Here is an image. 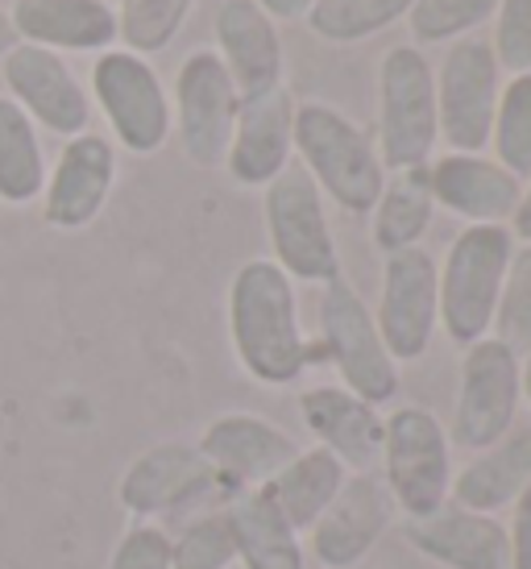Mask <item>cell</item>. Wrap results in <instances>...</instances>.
I'll return each instance as SVG.
<instances>
[{"label": "cell", "mask_w": 531, "mask_h": 569, "mask_svg": "<svg viewBox=\"0 0 531 569\" xmlns=\"http://www.w3.org/2000/svg\"><path fill=\"white\" fill-rule=\"evenodd\" d=\"M229 337L237 362L262 387H291L303 379L312 349L299 325L295 279L270 262L250 258L229 283Z\"/></svg>", "instance_id": "obj_1"}, {"label": "cell", "mask_w": 531, "mask_h": 569, "mask_svg": "<svg viewBox=\"0 0 531 569\" xmlns=\"http://www.w3.org/2000/svg\"><path fill=\"white\" fill-rule=\"evenodd\" d=\"M295 150L303 171L312 174L320 196L344 212H370L387 183V167L378 159L374 138L349 121L341 109L308 100L295 109Z\"/></svg>", "instance_id": "obj_2"}, {"label": "cell", "mask_w": 531, "mask_h": 569, "mask_svg": "<svg viewBox=\"0 0 531 569\" xmlns=\"http://www.w3.org/2000/svg\"><path fill=\"white\" fill-rule=\"evenodd\" d=\"M511 253H515V238L507 224H465L437 267L440 329L461 349L490 337L494 329V308H499Z\"/></svg>", "instance_id": "obj_3"}, {"label": "cell", "mask_w": 531, "mask_h": 569, "mask_svg": "<svg viewBox=\"0 0 531 569\" xmlns=\"http://www.w3.org/2000/svg\"><path fill=\"white\" fill-rule=\"evenodd\" d=\"M440 142L437 76L420 47H391L378 63V159L387 171L428 167Z\"/></svg>", "instance_id": "obj_4"}, {"label": "cell", "mask_w": 531, "mask_h": 569, "mask_svg": "<svg viewBox=\"0 0 531 569\" xmlns=\"http://www.w3.org/2000/svg\"><path fill=\"white\" fill-rule=\"evenodd\" d=\"M382 487L403 520H423L453 495V441L428 408H394L382 432Z\"/></svg>", "instance_id": "obj_5"}, {"label": "cell", "mask_w": 531, "mask_h": 569, "mask_svg": "<svg viewBox=\"0 0 531 569\" xmlns=\"http://www.w3.org/2000/svg\"><path fill=\"white\" fill-rule=\"evenodd\" d=\"M320 287H324L320 291V337H324L329 358L337 362L341 387L374 408L391 403L399 396V362L378 332L374 312L365 308L358 287L344 274H332Z\"/></svg>", "instance_id": "obj_6"}, {"label": "cell", "mask_w": 531, "mask_h": 569, "mask_svg": "<svg viewBox=\"0 0 531 569\" xmlns=\"http://www.w3.org/2000/svg\"><path fill=\"white\" fill-rule=\"evenodd\" d=\"M266 233L274 250L270 262H279L299 283H329L332 274H341L324 196L303 167H287L266 183Z\"/></svg>", "instance_id": "obj_7"}, {"label": "cell", "mask_w": 531, "mask_h": 569, "mask_svg": "<svg viewBox=\"0 0 531 569\" xmlns=\"http://www.w3.org/2000/svg\"><path fill=\"white\" fill-rule=\"evenodd\" d=\"M92 96L129 154H158L174 129L171 96L133 50H104L92 67Z\"/></svg>", "instance_id": "obj_8"}, {"label": "cell", "mask_w": 531, "mask_h": 569, "mask_svg": "<svg viewBox=\"0 0 531 569\" xmlns=\"http://www.w3.org/2000/svg\"><path fill=\"white\" fill-rule=\"evenodd\" d=\"M519 362H523V358H519L515 349L502 346L499 337H482V341L465 346L449 441H457L461 449L482 453V449L499 445L502 437L511 432L519 399H523Z\"/></svg>", "instance_id": "obj_9"}, {"label": "cell", "mask_w": 531, "mask_h": 569, "mask_svg": "<svg viewBox=\"0 0 531 569\" xmlns=\"http://www.w3.org/2000/svg\"><path fill=\"white\" fill-rule=\"evenodd\" d=\"M499 59L482 38H461L449 47L437 71L440 142L453 154H482L499 112Z\"/></svg>", "instance_id": "obj_10"}, {"label": "cell", "mask_w": 531, "mask_h": 569, "mask_svg": "<svg viewBox=\"0 0 531 569\" xmlns=\"http://www.w3.org/2000/svg\"><path fill=\"white\" fill-rule=\"evenodd\" d=\"M237 112H241V92H237L233 76L224 71L217 50L188 54L179 76H174L171 104L179 146H183L188 162H196L203 171L224 167L237 129Z\"/></svg>", "instance_id": "obj_11"}, {"label": "cell", "mask_w": 531, "mask_h": 569, "mask_svg": "<svg viewBox=\"0 0 531 569\" xmlns=\"http://www.w3.org/2000/svg\"><path fill=\"white\" fill-rule=\"evenodd\" d=\"M374 320L399 366L415 362V358L428 353L432 332L440 329V287L432 253L420 250V246L387 253Z\"/></svg>", "instance_id": "obj_12"}, {"label": "cell", "mask_w": 531, "mask_h": 569, "mask_svg": "<svg viewBox=\"0 0 531 569\" xmlns=\"http://www.w3.org/2000/svg\"><path fill=\"white\" fill-rule=\"evenodd\" d=\"M4 88L17 109L30 117L33 126L50 129L59 138H76L92 121V100L79 76L67 67L63 54L47 47L17 42L4 54Z\"/></svg>", "instance_id": "obj_13"}, {"label": "cell", "mask_w": 531, "mask_h": 569, "mask_svg": "<svg viewBox=\"0 0 531 569\" xmlns=\"http://www.w3.org/2000/svg\"><path fill=\"white\" fill-rule=\"evenodd\" d=\"M112 183H117V146L104 133L83 129L76 138H67L54 171L47 174L42 217L50 229H63V233L88 229L109 204Z\"/></svg>", "instance_id": "obj_14"}, {"label": "cell", "mask_w": 531, "mask_h": 569, "mask_svg": "<svg viewBox=\"0 0 531 569\" xmlns=\"http://www.w3.org/2000/svg\"><path fill=\"white\" fill-rule=\"evenodd\" d=\"M220 478L217 470L203 461V453L196 445L167 441L146 449L141 458L129 461V470L121 475V507L133 520H154V516H171L179 507H191L217 495Z\"/></svg>", "instance_id": "obj_15"}, {"label": "cell", "mask_w": 531, "mask_h": 569, "mask_svg": "<svg viewBox=\"0 0 531 569\" xmlns=\"http://www.w3.org/2000/svg\"><path fill=\"white\" fill-rule=\"evenodd\" d=\"M394 523V499L378 475H349L324 516L308 528V545L320 569L358 566Z\"/></svg>", "instance_id": "obj_16"}, {"label": "cell", "mask_w": 531, "mask_h": 569, "mask_svg": "<svg viewBox=\"0 0 531 569\" xmlns=\"http://www.w3.org/2000/svg\"><path fill=\"white\" fill-rule=\"evenodd\" d=\"M196 449L217 470L220 487H233V495L250 487H266L299 453L291 432H282L279 425H270L262 416H250V411L217 416L212 425L203 428Z\"/></svg>", "instance_id": "obj_17"}, {"label": "cell", "mask_w": 531, "mask_h": 569, "mask_svg": "<svg viewBox=\"0 0 531 569\" xmlns=\"http://www.w3.org/2000/svg\"><path fill=\"white\" fill-rule=\"evenodd\" d=\"M407 540L415 553L444 569H511L507 523L453 499L423 520H407Z\"/></svg>", "instance_id": "obj_18"}, {"label": "cell", "mask_w": 531, "mask_h": 569, "mask_svg": "<svg viewBox=\"0 0 531 569\" xmlns=\"http://www.w3.org/2000/svg\"><path fill=\"white\" fill-rule=\"evenodd\" d=\"M295 154V100L287 88L241 100L233 142H229V174L246 188H266L291 167Z\"/></svg>", "instance_id": "obj_19"}, {"label": "cell", "mask_w": 531, "mask_h": 569, "mask_svg": "<svg viewBox=\"0 0 531 569\" xmlns=\"http://www.w3.org/2000/svg\"><path fill=\"white\" fill-rule=\"evenodd\" d=\"M303 425L312 428L320 449H329L349 475H374L378 458H382V432H387V416L358 399L344 387H308L299 396Z\"/></svg>", "instance_id": "obj_20"}, {"label": "cell", "mask_w": 531, "mask_h": 569, "mask_svg": "<svg viewBox=\"0 0 531 569\" xmlns=\"http://www.w3.org/2000/svg\"><path fill=\"white\" fill-rule=\"evenodd\" d=\"M432 204L469 224H502L515 217L523 183L485 154H440L428 162Z\"/></svg>", "instance_id": "obj_21"}, {"label": "cell", "mask_w": 531, "mask_h": 569, "mask_svg": "<svg viewBox=\"0 0 531 569\" xmlns=\"http://www.w3.org/2000/svg\"><path fill=\"white\" fill-rule=\"evenodd\" d=\"M217 54L233 76L241 100L282 88V38L258 0H220Z\"/></svg>", "instance_id": "obj_22"}, {"label": "cell", "mask_w": 531, "mask_h": 569, "mask_svg": "<svg viewBox=\"0 0 531 569\" xmlns=\"http://www.w3.org/2000/svg\"><path fill=\"white\" fill-rule=\"evenodd\" d=\"M9 21L21 42L47 50H112L117 9L109 0H13Z\"/></svg>", "instance_id": "obj_23"}, {"label": "cell", "mask_w": 531, "mask_h": 569, "mask_svg": "<svg viewBox=\"0 0 531 569\" xmlns=\"http://www.w3.org/2000/svg\"><path fill=\"white\" fill-rule=\"evenodd\" d=\"M531 487V428L507 432L499 445H490L482 453H473L461 470H453V503L469 511L499 516L502 507H511Z\"/></svg>", "instance_id": "obj_24"}, {"label": "cell", "mask_w": 531, "mask_h": 569, "mask_svg": "<svg viewBox=\"0 0 531 569\" xmlns=\"http://www.w3.org/2000/svg\"><path fill=\"white\" fill-rule=\"evenodd\" d=\"M224 511L233 523L237 561L246 569H308L303 532L291 528V520L266 495V487L237 490Z\"/></svg>", "instance_id": "obj_25"}, {"label": "cell", "mask_w": 531, "mask_h": 569, "mask_svg": "<svg viewBox=\"0 0 531 569\" xmlns=\"http://www.w3.org/2000/svg\"><path fill=\"white\" fill-rule=\"evenodd\" d=\"M344 478H349V470H344L341 461L332 458L329 449L312 445V449H299L295 458L266 482V495H270L274 507L291 520V528L308 537V528L324 516V507L337 499V490L344 487Z\"/></svg>", "instance_id": "obj_26"}, {"label": "cell", "mask_w": 531, "mask_h": 569, "mask_svg": "<svg viewBox=\"0 0 531 569\" xmlns=\"http://www.w3.org/2000/svg\"><path fill=\"white\" fill-rule=\"evenodd\" d=\"M432 188H428V167H407L387 174V183L374 200V246L382 253L415 250L432 224Z\"/></svg>", "instance_id": "obj_27"}, {"label": "cell", "mask_w": 531, "mask_h": 569, "mask_svg": "<svg viewBox=\"0 0 531 569\" xmlns=\"http://www.w3.org/2000/svg\"><path fill=\"white\" fill-rule=\"evenodd\" d=\"M47 188V154L38 142V126L0 96V200L33 204Z\"/></svg>", "instance_id": "obj_28"}, {"label": "cell", "mask_w": 531, "mask_h": 569, "mask_svg": "<svg viewBox=\"0 0 531 569\" xmlns=\"http://www.w3.org/2000/svg\"><path fill=\"white\" fill-rule=\"evenodd\" d=\"M415 0H315L308 26L324 42H365L374 33L391 30L399 17L411 13Z\"/></svg>", "instance_id": "obj_29"}, {"label": "cell", "mask_w": 531, "mask_h": 569, "mask_svg": "<svg viewBox=\"0 0 531 569\" xmlns=\"http://www.w3.org/2000/svg\"><path fill=\"white\" fill-rule=\"evenodd\" d=\"M490 146L499 154L494 162L507 167L519 183L531 179V71L528 76H511V83H502Z\"/></svg>", "instance_id": "obj_30"}, {"label": "cell", "mask_w": 531, "mask_h": 569, "mask_svg": "<svg viewBox=\"0 0 531 569\" xmlns=\"http://www.w3.org/2000/svg\"><path fill=\"white\" fill-rule=\"evenodd\" d=\"M196 0H121L117 9V38L133 54H158L179 38Z\"/></svg>", "instance_id": "obj_31"}, {"label": "cell", "mask_w": 531, "mask_h": 569, "mask_svg": "<svg viewBox=\"0 0 531 569\" xmlns=\"http://www.w3.org/2000/svg\"><path fill=\"white\" fill-rule=\"evenodd\" d=\"M237 561V540L229 511H203L171 537V569H229Z\"/></svg>", "instance_id": "obj_32"}, {"label": "cell", "mask_w": 531, "mask_h": 569, "mask_svg": "<svg viewBox=\"0 0 531 569\" xmlns=\"http://www.w3.org/2000/svg\"><path fill=\"white\" fill-rule=\"evenodd\" d=\"M490 337H499L502 346L515 349L519 358L531 353V246L511 253V267H507V279H502Z\"/></svg>", "instance_id": "obj_33"}, {"label": "cell", "mask_w": 531, "mask_h": 569, "mask_svg": "<svg viewBox=\"0 0 531 569\" xmlns=\"http://www.w3.org/2000/svg\"><path fill=\"white\" fill-rule=\"evenodd\" d=\"M499 0H415L411 4V33L415 42H461L465 33L485 26Z\"/></svg>", "instance_id": "obj_34"}, {"label": "cell", "mask_w": 531, "mask_h": 569, "mask_svg": "<svg viewBox=\"0 0 531 569\" xmlns=\"http://www.w3.org/2000/svg\"><path fill=\"white\" fill-rule=\"evenodd\" d=\"M499 21H494V59L511 76L531 71V0H499Z\"/></svg>", "instance_id": "obj_35"}, {"label": "cell", "mask_w": 531, "mask_h": 569, "mask_svg": "<svg viewBox=\"0 0 531 569\" xmlns=\"http://www.w3.org/2000/svg\"><path fill=\"white\" fill-rule=\"evenodd\" d=\"M109 569H171V537L158 523L138 520L117 540Z\"/></svg>", "instance_id": "obj_36"}, {"label": "cell", "mask_w": 531, "mask_h": 569, "mask_svg": "<svg viewBox=\"0 0 531 569\" xmlns=\"http://www.w3.org/2000/svg\"><path fill=\"white\" fill-rule=\"evenodd\" d=\"M507 540H511V569H531V487L511 503Z\"/></svg>", "instance_id": "obj_37"}, {"label": "cell", "mask_w": 531, "mask_h": 569, "mask_svg": "<svg viewBox=\"0 0 531 569\" xmlns=\"http://www.w3.org/2000/svg\"><path fill=\"white\" fill-rule=\"evenodd\" d=\"M258 4H262L270 17H279V21H299V17L312 13L315 0H258Z\"/></svg>", "instance_id": "obj_38"}, {"label": "cell", "mask_w": 531, "mask_h": 569, "mask_svg": "<svg viewBox=\"0 0 531 569\" xmlns=\"http://www.w3.org/2000/svg\"><path fill=\"white\" fill-rule=\"evenodd\" d=\"M511 238H519L523 246H531V183L523 188V196H519V208H515V217H511Z\"/></svg>", "instance_id": "obj_39"}, {"label": "cell", "mask_w": 531, "mask_h": 569, "mask_svg": "<svg viewBox=\"0 0 531 569\" xmlns=\"http://www.w3.org/2000/svg\"><path fill=\"white\" fill-rule=\"evenodd\" d=\"M21 38H17V30H13V21H9V13L0 9V63H4V54L17 47Z\"/></svg>", "instance_id": "obj_40"}, {"label": "cell", "mask_w": 531, "mask_h": 569, "mask_svg": "<svg viewBox=\"0 0 531 569\" xmlns=\"http://www.w3.org/2000/svg\"><path fill=\"white\" fill-rule=\"evenodd\" d=\"M519 382H523V396H528V403H531V353L519 362Z\"/></svg>", "instance_id": "obj_41"}]
</instances>
